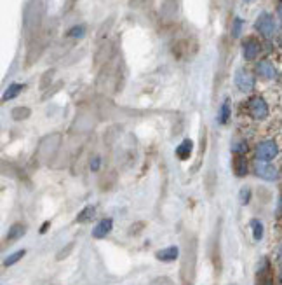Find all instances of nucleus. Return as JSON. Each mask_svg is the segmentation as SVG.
<instances>
[{
	"label": "nucleus",
	"instance_id": "1",
	"mask_svg": "<svg viewBox=\"0 0 282 285\" xmlns=\"http://www.w3.org/2000/svg\"><path fill=\"white\" fill-rule=\"evenodd\" d=\"M44 0H30L25 7V14H23V26H25L26 35H33L37 33L38 26L44 18Z\"/></svg>",
	"mask_w": 282,
	"mask_h": 285
},
{
	"label": "nucleus",
	"instance_id": "2",
	"mask_svg": "<svg viewBox=\"0 0 282 285\" xmlns=\"http://www.w3.org/2000/svg\"><path fill=\"white\" fill-rule=\"evenodd\" d=\"M195 266H197V240L192 236L187 240V247L183 254V266H181V278L185 285H194L195 278Z\"/></svg>",
	"mask_w": 282,
	"mask_h": 285
},
{
	"label": "nucleus",
	"instance_id": "3",
	"mask_svg": "<svg viewBox=\"0 0 282 285\" xmlns=\"http://www.w3.org/2000/svg\"><path fill=\"white\" fill-rule=\"evenodd\" d=\"M61 145V133H51L47 137H44L38 144V157H40L44 163L52 161V157L56 156L58 149Z\"/></svg>",
	"mask_w": 282,
	"mask_h": 285
},
{
	"label": "nucleus",
	"instance_id": "4",
	"mask_svg": "<svg viewBox=\"0 0 282 285\" xmlns=\"http://www.w3.org/2000/svg\"><path fill=\"white\" fill-rule=\"evenodd\" d=\"M253 172L254 175L258 177V179L261 180H266V182H277V180L280 179V172L277 167H273V165L266 163V161H260L256 159L253 163Z\"/></svg>",
	"mask_w": 282,
	"mask_h": 285
},
{
	"label": "nucleus",
	"instance_id": "5",
	"mask_svg": "<svg viewBox=\"0 0 282 285\" xmlns=\"http://www.w3.org/2000/svg\"><path fill=\"white\" fill-rule=\"evenodd\" d=\"M254 152H256V159L266 161V163H268V161H273L277 156H279L280 149L275 140H263L256 145V151Z\"/></svg>",
	"mask_w": 282,
	"mask_h": 285
},
{
	"label": "nucleus",
	"instance_id": "6",
	"mask_svg": "<svg viewBox=\"0 0 282 285\" xmlns=\"http://www.w3.org/2000/svg\"><path fill=\"white\" fill-rule=\"evenodd\" d=\"M254 26H256L258 32L266 38L273 37V33H275V21H273L272 14H268V13H261L260 16H258L256 25Z\"/></svg>",
	"mask_w": 282,
	"mask_h": 285
},
{
	"label": "nucleus",
	"instance_id": "7",
	"mask_svg": "<svg viewBox=\"0 0 282 285\" xmlns=\"http://www.w3.org/2000/svg\"><path fill=\"white\" fill-rule=\"evenodd\" d=\"M249 114L256 121H263V119L268 117V105L261 96H253L249 100Z\"/></svg>",
	"mask_w": 282,
	"mask_h": 285
},
{
	"label": "nucleus",
	"instance_id": "8",
	"mask_svg": "<svg viewBox=\"0 0 282 285\" xmlns=\"http://www.w3.org/2000/svg\"><path fill=\"white\" fill-rule=\"evenodd\" d=\"M235 86L242 91V93H249L254 90V77L249 74L244 68L235 72Z\"/></svg>",
	"mask_w": 282,
	"mask_h": 285
},
{
	"label": "nucleus",
	"instance_id": "9",
	"mask_svg": "<svg viewBox=\"0 0 282 285\" xmlns=\"http://www.w3.org/2000/svg\"><path fill=\"white\" fill-rule=\"evenodd\" d=\"M242 49H244V58H246V60H247V61H253V60H256L258 55H260L261 44L256 40V38L249 37V38H247V40L244 42Z\"/></svg>",
	"mask_w": 282,
	"mask_h": 285
},
{
	"label": "nucleus",
	"instance_id": "10",
	"mask_svg": "<svg viewBox=\"0 0 282 285\" xmlns=\"http://www.w3.org/2000/svg\"><path fill=\"white\" fill-rule=\"evenodd\" d=\"M111 229H114V219H110V217L101 219V221L94 226V229H92V236H94L96 240H101V238H105Z\"/></svg>",
	"mask_w": 282,
	"mask_h": 285
},
{
	"label": "nucleus",
	"instance_id": "11",
	"mask_svg": "<svg viewBox=\"0 0 282 285\" xmlns=\"http://www.w3.org/2000/svg\"><path fill=\"white\" fill-rule=\"evenodd\" d=\"M256 70H258V74L266 80H273L277 77V68L273 67V63L268 60H261L260 63L256 65Z\"/></svg>",
	"mask_w": 282,
	"mask_h": 285
},
{
	"label": "nucleus",
	"instance_id": "12",
	"mask_svg": "<svg viewBox=\"0 0 282 285\" xmlns=\"http://www.w3.org/2000/svg\"><path fill=\"white\" fill-rule=\"evenodd\" d=\"M232 168H234V173H235V177H237V179H244V177L247 175V172H249L246 156H242V154H235L234 163H232Z\"/></svg>",
	"mask_w": 282,
	"mask_h": 285
},
{
	"label": "nucleus",
	"instance_id": "13",
	"mask_svg": "<svg viewBox=\"0 0 282 285\" xmlns=\"http://www.w3.org/2000/svg\"><path fill=\"white\" fill-rule=\"evenodd\" d=\"M178 256H180V249H178L176 245H171V247H167V249H162L155 254V257L159 261H162V263H173V261L178 259Z\"/></svg>",
	"mask_w": 282,
	"mask_h": 285
},
{
	"label": "nucleus",
	"instance_id": "14",
	"mask_svg": "<svg viewBox=\"0 0 282 285\" xmlns=\"http://www.w3.org/2000/svg\"><path fill=\"white\" fill-rule=\"evenodd\" d=\"M110 56H111V44H110V42H103L101 48L98 49V53H96V56H94L96 67L106 65L108 60H110Z\"/></svg>",
	"mask_w": 282,
	"mask_h": 285
},
{
	"label": "nucleus",
	"instance_id": "15",
	"mask_svg": "<svg viewBox=\"0 0 282 285\" xmlns=\"http://www.w3.org/2000/svg\"><path fill=\"white\" fill-rule=\"evenodd\" d=\"M192 151H194V142H192L190 138H185V140L181 142V144L176 147V156H178V159H181V161L190 159Z\"/></svg>",
	"mask_w": 282,
	"mask_h": 285
},
{
	"label": "nucleus",
	"instance_id": "16",
	"mask_svg": "<svg viewBox=\"0 0 282 285\" xmlns=\"http://www.w3.org/2000/svg\"><path fill=\"white\" fill-rule=\"evenodd\" d=\"M25 231H26V228L23 224H19V222L13 224L9 228V231H7V241H9V243H13V241L19 240V238L25 234Z\"/></svg>",
	"mask_w": 282,
	"mask_h": 285
},
{
	"label": "nucleus",
	"instance_id": "17",
	"mask_svg": "<svg viewBox=\"0 0 282 285\" xmlns=\"http://www.w3.org/2000/svg\"><path fill=\"white\" fill-rule=\"evenodd\" d=\"M25 90V84H11L9 88H7L6 90V93H4V96H2V100L4 102H7V100H13V98H16V96L21 93V91Z\"/></svg>",
	"mask_w": 282,
	"mask_h": 285
},
{
	"label": "nucleus",
	"instance_id": "18",
	"mask_svg": "<svg viewBox=\"0 0 282 285\" xmlns=\"http://www.w3.org/2000/svg\"><path fill=\"white\" fill-rule=\"evenodd\" d=\"M251 229H253V238L256 241H260L261 238H263L265 228H263V222H261L260 219H253V221H251Z\"/></svg>",
	"mask_w": 282,
	"mask_h": 285
},
{
	"label": "nucleus",
	"instance_id": "19",
	"mask_svg": "<svg viewBox=\"0 0 282 285\" xmlns=\"http://www.w3.org/2000/svg\"><path fill=\"white\" fill-rule=\"evenodd\" d=\"M94 214H96L94 205H87L86 209H84L79 215H77V222H89L92 217H94Z\"/></svg>",
	"mask_w": 282,
	"mask_h": 285
},
{
	"label": "nucleus",
	"instance_id": "20",
	"mask_svg": "<svg viewBox=\"0 0 282 285\" xmlns=\"http://www.w3.org/2000/svg\"><path fill=\"white\" fill-rule=\"evenodd\" d=\"M30 114H32V110H30L28 107H16V109H13V112H11L14 121H23V119H28Z\"/></svg>",
	"mask_w": 282,
	"mask_h": 285
},
{
	"label": "nucleus",
	"instance_id": "21",
	"mask_svg": "<svg viewBox=\"0 0 282 285\" xmlns=\"http://www.w3.org/2000/svg\"><path fill=\"white\" fill-rule=\"evenodd\" d=\"M204 182H206L207 192H209V196H211L212 192H214V189H216V172L214 170L207 172V175L204 177Z\"/></svg>",
	"mask_w": 282,
	"mask_h": 285
},
{
	"label": "nucleus",
	"instance_id": "22",
	"mask_svg": "<svg viewBox=\"0 0 282 285\" xmlns=\"http://www.w3.org/2000/svg\"><path fill=\"white\" fill-rule=\"evenodd\" d=\"M25 254H26V250H18V252L11 254L9 257H6V259H4V266L9 268V266H13V264H16L19 259H23V257H25Z\"/></svg>",
	"mask_w": 282,
	"mask_h": 285
},
{
	"label": "nucleus",
	"instance_id": "23",
	"mask_svg": "<svg viewBox=\"0 0 282 285\" xmlns=\"http://www.w3.org/2000/svg\"><path fill=\"white\" fill-rule=\"evenodd\" d=\"M232 151H234L235 154H242V156H246L247 152V142L246 140H234L232 142Z\"/></svg>",
	"mask_w": 282,
	"mask_h": 285
},
{
	"label": "nucleus",
	"instance_id": "24",
	"mask_svg": "<svg viewBox=\"0 0 282 285\" xmlns=\"http://www.w3.org/2000/svg\"><path fill=\"white\" fill-rule=\"evenodd\" d=\"M229 117H230V102L225 100L221 105V112H219V123H221V125H227Z\"/></svg>",
	"mask_w": 282,
	"mask_h": 285
},
{
	"label": "nucleus",
	"instance_id": "25",
	"mask_svg": "<svg viewBox=\"0 0 282 285\" xmlns=\"http://www.w3.org/2000/svg\"><path fill=\"white\" fill-rule=\"evenodd\" d=\"M68 37H72V38H82L84 35H86V26L84 25H77V26H73V28L68 30V33H67Z\"/></svg>",
	"mask_w": 282,
	"mask_h": 285
},
{
	"label": "nucleus",
	"instance_id": "26",
	"mask_svg": "<svg viewBox=\"0 0 282 285\" xmlns=\"http://www.w3.org/2000/svg\"><path fill=\"white\" fill-rule=\"evenodd\" d=\"M242 25H244V21H242L241 18H235V19H234V23H232V37H234V38L241 37Z\"/></svg>",
	"mask_w": 282,
	"mask_h": 285
},
{
	"label": "nucleus",
	"instance_id": "27",
	"mask_svg": "<svg viewBox=\"0 0 282 285\" xmlns=\"http://www.w3.org/2000/svg\"><path fill=\"white\" fill-rule=\"evenodd\" d=\"M251 199V187H242L241 189V194H239V201H241V205H247Z\"/></svg>",
	"mask_w": 282,
	"mask_h": 285
},
{
	"label": "nucleus",
	"instance_id": "28",
	"mask_svg": "<svg viewBox=\"0 0 282 285\" xmlns=\"http://www.w3.org/2000/svg\"><path fill=\"white\" fill-rule=\"evenodd\" d=\"M52 75H54V70H47L44 75H42V83H40V90H45L47 88V84L52 80Z\"/></svg>",
	"mask_w": 282,
	"mask_h": 285
},
{
	"label": "nucleus",
	"instance_id": "29",
	"mask_svg": "<svg viewBox=\"0 0 282 285\" xmlns=\"http://www.w3.org/2000/svg\"><path fill=\"white\" fill-rule=\"evenodd\" d=\"M72 250H73V243H68V245H67V249H63L60 254H58V256H56V259H58V261H63L65 257H68V256H70V252H72Z\"/></svg>",
	"mask_w": 282,
	"mask_h": 285
},
{
	"label": "nucleus",
	"instance_id": "30",
	"mask_svg": "<svg viewBox=\"0 0 282 285\" xmlns=\"http://www.w3.org/2000/svg\"><path fill=\"white\" fill-rule=\"evenodd\" d=\"M99 167H101V157H99V156H94V157L91 159V170H92V172H98Z\"/></svg>",
	"mask_w": 282,
	"mask_h": 285
},
{
	"label": "nucleus",
	"instance_id": "31",
	"mask_svg": "<svg viewBox=\"0 0 282 285\" xmlns=\"http://www.w3.org/2000/svg\"><path fill=\"white\" fill-rule=\"evenodd\" d=\"M143 228H145V222H138L136 226H133V228L129 229V233H131V234H140V233H138V231L143 229Z\"/></svg>",
	"mask_w": 282,
	"mask_h": 285
},
{
	"label": "nucleus",
	"instance_id": "32",
	"mask_svg": "<svg viewBox=\"0 0 282 285\" xmlns=\"http://www.w3.org/2000/svg\"><path fill=\"white\" fill-rule=\"evenodd\" d=\"M275 214H277V217H280V215H282V194L279 196V203H277V210H275Z\"/></svg>",
	"mask_w": 282,
	"mask_h": 285
},
{
	"label": "nucleus",
	"instance_id": "33",
	"mask_svg": "<svg viewBox=\"0 0 282 285\" xmlns=\"http://www.w3.org/2000/svg\"><path fill=\"white\" fill-rule=\"evenodd\" d=\"M277 259H279L280 263H282V241L279 243V247H277Z\"/></svg>",
	"mask_w": 282,
	"mask_h": 285
},
{
	"label": "nucleus",
	"instance_id": "34",
	"mask_svg": "<svg viewBox=\"0 0 282 285\" xmlns=\"http://www.w3.org/2000/svg\"><path fill=\"white\" fill-rule=\"evenodd\" d=\"M277 14H279V18H280V21H282V0L279 2V7H277Z\"/></svg>",
	"mask_w": 282,
	"mask_h": 285
},
{
	"label": "nucleus",
	"instance_id": "35",
	"mask_svg": "<svg viewBox=\"0 0 282 285\" xmlns=\"http://www.w3.org/2000/svg\"><path fill=\"white\" fill-rule=\"evenodd\" d=\"M49 226H51V222H45L44 226H42V229H40V233H45V229L49 228Z\"/></svg>",
	"mask_w": 282,
	"mask_h": 285
},
{
	"label": "nucleus",
	"instance_id": "36",
	"mask_svg": "<svg viewBox=\"0 0 282 285\" xmlns=\"http://www.w3.org/2000/svg\"><path fill=\"white\" fill-rule=\"evenodd\" d=\"M279 278H280V282H282V269H280V273H279Z\"/></svg>",
	"mask_w": 282,
	"mask_h": 285
},
{
	"label": "nucleus",
	"instance_id": "37",
	"mask_svg": "<svg viewBox=\"0 0 282 285\" xmlns=\"http://www.w3.org/2000/svg\"><path fill=\"white\" fill-rule=\"evenodd\" d=\"M246 2H249V0H246Z\"/></svg>",
	"mask_w": 282,
	"mask_h": 285
},
{
	"label": "nucleus",
	"instance_id": "38",
	"mask_svg": "<svg viewBox=\"0 0 282 285\" xmlns=\"http://www.w3.org/2000/svg\"><path fill=\"white\" fill-rule=\"evenodd\" d=\"M272 285H273V283H272Z\"/></svg>",
	"mask_w": 282,
	"mask_h": 285
}]
</instances>
